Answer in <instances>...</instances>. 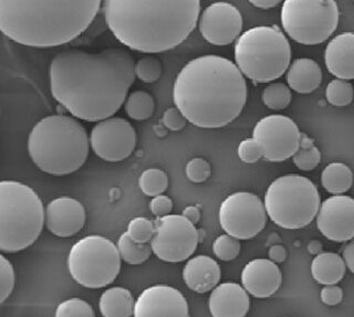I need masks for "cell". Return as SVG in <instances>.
Listing matches in <instances>:
<instances>
[{"label":"cell","mask_w":354,"mask_h":317,"mask_svg":"<svg viewBox=\"0 0 354 317\" xmlns=\"http://www.w3.org/2000/svg\"><path fill=\"white\" fill-rule=\"evenodd\" d=\"M136 77L133 55L119 47L97 52L64 50L49 66L53 99L72 116L86 122L102 121L119 112Z\"/></svg>","instance_id":"1"},{"label":"cell","mask_w":354,"mask_h":317,"mask_svg":"<svg viewBox=\"0 0 354 317\" xmlns=\"http://www.w3.org/2000/svg\"><path fill=\"white\" fill-rule=\"evenodd\" d=\"M248 97L237 64L219 55H202L177 75L173 101L187 121L199 128H221L241 115Z\"/></svg>","instance_id":"2"},{"label":"cell","mask_w":354,"mask_h":317,"mask_svg":"<svg viewBox=\"0 0 354 317\" xmlns=\"http://www.w3.org/2000/svg\"><path fill=\"white\" fill-rule=\"evenodd\" d=\"M106 25L122 44L144 53L165 52L196 27L201 0H103Z\"/></svg>","instance_id":"3"},{"label":"cell","mask_w":354,"mask_h":317,"mask_svg":"<svg viewBox=\"0 0 354 317\" xmlns=\"http://www.w3.org/2000/svg\"><path fill=\"white\" fill-rule=\"evenodd\" d=\"M103 0H0V29L11 41L59 47L81 36Z\"/></svg>","instance_id":"4"},{"label":"cell","mask_w":354,"mask_h":317,"mask_svg":"<svg viewBox=\"0 0 354 317\" xmlns=\"http://www.w3.org/2000/svg\"><path fill=\"white\" fill-rule=\"evenodd\" d=\"M90 140L75 116L50 115L37 122L28 137V153L46 174L66 176L84 165Z\"/></svg>","instance_id":"5"},{"label":"cell","mask_w":354,"mask_h":317,"mask_svg":"<svg viewBox=\"0 0 354 317\" xmlns=\"http://www.w3.org/2000/svg\"><path fill=\"white\" fill-rule=\"evenodd\" d=\"M46 221L44 204L29 186L15 180L0 182V250L16 253L32 246Z\"/></svg>","instance_id":"6"},{"label":"cell","mask_w":354,"mask_h":317,"mask_svg":"<svg viewBox=\"0 0 354 317\" xmlns=\"http://www.w3.org/2000/svg\"><path fill=\"white\" fill-rule=\"evenodd\" d=\"M235 61L241 73L249 80L269 83L285 75L289 68L290 44L278 28H252L238 37Z\"/></svg>","instance_id":"7"},{"label":"cell","mask_w":354,"mask_h":317,"mask_svg":"<svg viewBox=\"0 0 354 317\" xmlns=\"http://www.w3.org/2000/svg\"><path fill=\"white\" fill-rule=\"evenodd\" d=\"M263 204L274 224L283 229L297 230L313 222L321 202L318 188L311 180L289 174L271 182Z\"/></svg>","instance_id":"8"},{"label":"cell","mask_w":354,"mask_h":317,"mask_svg":"<svg viewBox=\"0 0 354 317\" xmlns=\"http://www.w3.org/2000/svg\"><path fill=\"white\" fill-rule=\"evenodd\" d=\"M119 249L108 238L86 236L70 249L66 265L72 279L86 289H102L121 271Z\"/></svg>","instance_id":"9"},{"label":"cell","mask_w":354,"mask_h":317,"mask_svg":"<svg viewBox=\"0 0 354 317\" xmlns=\"http://www.w3.org/2000/svg\"><path fill=\"white\" fill-rule=\"evenodd\" d=\"M339 17L335 0H285L280 14L288 36L306 46L328 40L337 30Z\"/></svg>","instance_id":"10"},{"label":"cell","mask_w":354,"mask_h":317,"mask_svg":"<svg viewBox=\"0 0 354 317\" xmlns=\"http://www.w3.org/2000/svg\"><path fill=\"white\" fill-rule=\"evenodd\" d=\"M196 227L183 215H166L155 221L153 253L164 262L178 263L193 256L198 246Z\"/></svg>","instance_id":"11"},{"label":"cell","mask_w":354,"mask_h":317,"mask_svg":"<svg viewBox=\"0 0 354 317\" xmlns=\"http://www.w3.org/2000/svg\"><path fill=\"white\" fill-rule=\"evenodd\" d=\"M219 224L227 235L249 240L263 231L267 221L265 204L252 193H232L221 202Z\"/></svg>","instance_id":"12"},{"label":"cell","mask_w":354,"mask_h":317,"mask_svg":"<svg viewBox=\"0 0 354 317\" xmlns=\"http://www.w3.org/2000/svg\"><path fill=\"white\" fill-rule=\"evenodd\" d=\"M252 137L263 149V157L272 163L285 162L298 151L301 133L295 121L287 116H266L258 122Z\"/></svg>","instance_id":"13"},{"label":"cell","mask_w":354,"mask_h":317,"mask_svg":"<svg viewBox=\"0 0 354 317\" xmlns=\"http://www.w3.org/2000/svg\"><path fill=\"white\" fill-rule=\"evenodd\" d=\"M136 128L122 117L97 122L90 134V145L97 157L116 163L130 157L136 146Z\"/></svg>","instance_id":"14"},{"label":"cell","mask_w":354,"mask_h":317,"mask_svg":"<svg viewBox=\"0 0 354 317\" xmlns=\"http://www.w3.org/2000/svg\"><path fill=\"white\" fill-rule=\"evenodd\" d=\"M243 17L235 6L225 1L214 3L203 11L199 31L214 46H228L241 36Z\"/></svg>","instance_id":"15"},{"label":"cell","mask_w":354,"mask_h":317,"mask_svg":"<svg viewBox=\"0 0 354 317\" xmlns=\"http://www.w3.org/2000/svg\"><path fill=\"white\" fill-rule=\"evenodd\" d=\"M317 227L333 242H346L354 238V199L335 195L326 199L319 208Z\"/></svg>","instance_id":"16"},{"label":"cell","mask_w":354,"mask_h":317,"mask_svg":"<svg viewBox=\"0 0 354 317\" xmlns=\"http://www.w3.org/2000/svg\"><path fill=\"white\" fill-rule=\"evenodd\" d=\"M136 317H187L189 309L180 291L169 285L147 287L134 304Z\"/></svg>","instance_id":"17"},{"label":"cell","mask_w":354,"mask_h":317,"mask_svg":"<svg viewBox=\"0 0 354 317\" xmlns=\"http://www.w3.org/2000/svg\"><path fill=\"white\" fill-rule=\"evenodd\" d=\"M86 209L79 200L70 197L53 199L46 208V226L53 235L72 237L86 224Z\"/></svg>","instance_id":"18"},{"label":"cell","mask_w":354,"mask_h":317,"mask_svg":"<svg viewBox=\"0 0 354 317\" xmlns=\"http://www.w3.org/2000/svg\"><path fill=\"white\" fill-rule=\"evenodd\" d=\"M281 272L276 262L267 259L252 260L241 271V283L254 298L274 296L281 285Z\"/></svg>","instance_id":"19"},{"label":"cell","mask_w":354,"mask_h":317,"mask_svg":"<svg viewBox=\"0 0 354 317\" xmlns=\"http://www.w3.org/2000/svg\"><path fill=\"white\" fill-rule=\"evenodd\" d=\"M249 307L250 298L246 289L232 282L217 285L208 300L209 312L214 317L246 316Z\"/></svg>","instance_id":"20"},{"label":"cell","mask_w":354,"mask_h":317,"mask_svg":"<svg viewBox=\"0 0 354 317\" xmlns=\"http://www.w3.org/2000/svg\"><path fill=\"white\" fill-rule=\"evenodd\" d=\"M324 62L337 79L354 80V33L343 32L332 39L324 51Z\"/></svg>","instance_id":"21"},{"label":"cell","mask_w":354,"mask_h":317,"mask_svg":"<svg viewBox=\"0 0 354 317\" xmlns=\"http://www.w3.org/2000/svg\"><path fill=\"white\" fill-rule=\"evenodd\" d=\"M218 263L207 256H197L188 260L183 269V280L189 290L196 293L213 291L221 281Z\"/></svg>","instance_id":"22"},{"label":"cell","mask_w":354,"mask_h":317,"mask_svg":"<svg viewBox=\"0 0 354 317\" xmlns=\"http://www.w3.org/2000/svg\"><path fill=\"white\" fill-rule=\"evenodd\" d=\"M287 82L293 91L301 94L311 93L322 82V70L313 59H296L288 70Z\"/></svg>","instance_id":"23"},{"label":"cell","mask_w":354,"mask_h":317,"mask_svg":"<svg viewBox=\"0 0 354 317\" xmlns=\"http://www.w3.org/2000/svg\"><path fill=\"white\" fill-rule=\"evenodd\" d=\"M346 265L342 257L332 252L315 256L311 263V274L319 285H337L346 276Z\"/></svg>","instance_id":"24"},{"label":"cell","mask_w":354,"mask_h":317,"mask_svg":"<svg viewBox=\"0 0 354 317\" xmlns=\"http://www.w3.org/2000/svg\"><path fill=\"white\" fill-rule=\"evenodd\" d=\"M132 293L121 287H110L100 298L99 309L104 317H130L134 315Z\"/></svg>","instance_id":"25"},{"label":"cell","mask_w":354,"mask_h":317,"mask_svg":"<svg viewBox=\"0 0 354 317\" xmlns=\"http://www.w3.org/2000/svg\"><path fill=\"white\" fill-rule=\"evenodd\" d=\"M321 184L328 193L342 195L351 189L353 185V173L346 164H330L321 174Z\"/></svg>","instance_id":"26"},{"label":"cell","mask_w":354,"mask_h":317,"mask_svg":"<svg viewBox=\"0 0 354 317\" xmlns=\"http://www.w3.org/2000/svg\"><path fill=\"white\" fill-rule=\"evenodd\" d=\"M121 259L129 265H138L145 262L153 253L152 247L149 243H138L133 240L127 232L122 233L118 241Z\"/></svg>","instance_id":"27"},{"label":"cell","mask_w":354,"mask_h":317,"mask_svg":"<svg viewBox=\"0 0 354 317\" xmlns=\"http://www.w3.org/2000/svg\"><path fill=\"white\" fill-rule=\"evenodd\" d=\"M124 108L130 119L134 121H145L154 113V99L147 92L138 90L127 95Z\"/></svg>","instance_id":"28"},{"label":"cell","mask_w":354,"mask_h":317,"mask_svg":"<svg viewBox=\"0 0 354 317\" xmlns=\"http://www.w3.org/2000/svg\"><path fill=\"white\" fill-rule=\"evenodd\" d=\"M293 164L300 171H310L317 167L321 162V153L315 146L313 140L301 133V141L298 151L292 156Z\"/></svg>","instance_id":"29"},{"label":"cell","mask_w":354,"mask_h":317,"mask_svg":"<svg viewBox=\"0 0 354 317\" xmlns=\"http://www.w3.org/2000/svg\"><path fill=\"white\" fill-rule=\"evenodd\" d=\"M138 187L144 195L149 197L163 195L169 187V177L162 169H147L138 178Z\"/></svg>","instance_id":"30"},{"label":"cell","mask_w":354,"mask_h":317,"mask_svg":"<svg viewBox=\"0 0 354 317\" xmlns=\"http://www.w3.org/2000/svg\"><path fill=\"white\" fill-rule=\"evenodd\" d=\"M261 99L270 110H283L290 104L292 94L289 86L283 83H272L263 88Z\"/></svg>","instance_id":"31"},{"label":"cell","mask_w":354,"mask_h":317,"mask_svg":"<svg viewBox=\"0 0 354 317\" xmlns=\"http://www.w3.org/2000/svg\"><path fill=\"white\" fill-rule=\"evenodd\" d=\"M328 102L333 106H346L354 99V88L351 82L343 79H335L328 84L326 90Z\"/></svg>","instance_id":"32"},{"label":"cell","mask_w":354,"mask_h":317,"mask_svg":"<svg viewBox=\"0 0 354 317\" xmlns=\"http://www.w3.org/2000/svg\"><path fill=\"white\" fill-rule=\"evenodd\" d=\"M136 75L142 82L154 83L162 75V64L154 55H147L136 62Z\"/></svg>","instance_id":"33"},{"label":"cell","mask_w":354,"mask_h":317,"mask_svg":"<svg viewBox=\"0 0 354 317\" xmlns=\"http://www.w3.org/2000/svg\"><path fill=\"white\" fill-rule=\"evenodd\" d=\"M241 242L230 235L219 236L213 244V251L216 257L221 261H232L238 257L241 252Z\"/></svg>","instance_id":"34"},{"label":"cell","mask_w":354,"mask_h":317,"mask_svg":"<svg viewBox=\"0 0 354 317\" xmlns=\"http://www.w3.org/2000/svg\"><path fill=\"white\" fill-rule=\"evenodd\" d=\"M94 315L91 305L77 298L62 302L55 309V316L58 317H93Z\"/></svg>","instance_id":"35"},{"label":"cell","mask_w":354,"mask_h":317,"mask_svg":"<svg viewBox=\"0 0 354 317\" xmlns=\"http://www.w3.org/2000/svg\"><path fill=\"white\" fill-rule=\"evenodd\" d=\"M127 233L138 243H149L155 233V222L143 217L132 219L127 226Z\"/></svg>","instance_id":"36"},{"label":"cell","mask_w":354,"mask_h":317,"mask_svg":"<svg viewBox=\"0 0 354 317\" xmlns=\"http://www.w3.org/2000/svg\"><path fill=\"white\" fill-rule=\"evenodd\" d=\"M16 285L14 267L5 256H0V303H5L11 296Z\"/></svg>","instance_id":"37"},{"label":"cell","mask_w":354,"mask_h":317,"mask_svg":"<svg viewBox=\"0 0 354 317\" xmlns=\"http://www.w3.org/2000/svg\"><path fill=\"white\" fill-rule=\"evenodd\" d=\"M186 177L195 184L206 182L212 174L209 163L204 158H193L186 165Z\"/></svg>","instance_id":"38"},{"label":"cell","mask_w":354,"mask_h":317,"mask_svg":"<svg viewBox=\"0 0 354 317\" xmlns=\"http://www.w3.org/2000/svg\"><path fill=\"white\" fill-rule=\"evenodd\" d=\"M237 153L241 162L246 164L257 163L258 160L263 157V149L254 137L247 138L241 142Z\"/></svg>","instance_id":"39"},{"label":"cell","mask_w":354,"mask_h":317,"mask_svg":"<svg viewBox=\"0 0 354 317\" xmlns=\"http://www.w3.org/2000/svg\"><path fill=\"white\" fill-rule=\"evenodd\" d=\"M162 122L166 128H169L173 132H177V131L183 130L187 124L188 121L185 116L183 115L182 112L176 106H174V108H167L164 112Z\"/></svg>","instance_id":"40"},{"label":"cell","mask_w":354,"mask_h":317,"mask_svg":"<svg viewBox=\"0 0 354 317\" xmlns=\"http://www.w3.org/2000/svg\"><path fill=\"white\" fill-rule=\"evenodd\" d=\"M149 209L153 215L156 217H164V215H169L173 210V202L169 197L165 195H158V196L153 197L152 202H149Z\"/></svg>","instance_id":"41"},{"label":"cell","mask_w":354,"mask_h":317,"mask_svg":"<svg viewBox=\"0 0 354 317\" xmlns=\"http://www.w3.org/2000/svg\"><path fill=\"white\" fill-rule=\"evenodd\" d=\"M321 301L329 307H335L342 302L343 291L337 285H324L321 290Z\"/></svg>","instance_id":"42"},{"label":"cell","mask_w":354,"mask_h":317,"mask_svg":"<svg viewBox=\"0 0 354 317\" xmlns=\"http://www.w3.org/2000/svg\"><path fill=\"white\" fill-rule=\"evenodd\" d=\"M342 258L346 262V268L354 273V238L343 249Z\"/></svg>","instance_id":"43"},{"label":"cell","mask_w":354,"mask_h":317,"mask_svg":"<svg viewBox=\"0 0 354 317\" xmlns=\"http://www.w3.org/2000/svg\"><path fill=\"white\" fill-rule=\"evenodd\" d=\"M268 256L271 261H274L276 263H281L287 258V251H286L285 247L277 244V246L271 247L269 249Z\"/></svg>","instance_id":"44"},{"label":"cell","mask_w":354,"mask_h":317,"mask_svg":"<svg viewBox=\"0 0 354 317\" xmlns=\"http://www.w3.org/2000/svg\"><path fill=\"white\" fill-rule=\"evenodd\" d=\"M183 215L196 226L201 220V210L196 206H188L183 210Z\"/></svg>","instance_id":"45"},{"label":"cell","mask_w":354,"mask_h":317,"mask_svg":"<svg viewBox=\"0 0 354 317\" xmlns=\"http://www.w3.org/2000/svg\"><path fill=\"white\" fill-rule=\"evenodd\" d=\"M249 3L260 9L274 8L282 0H248Z\"/></svg>","instance_id":"46"}]
</instances>
